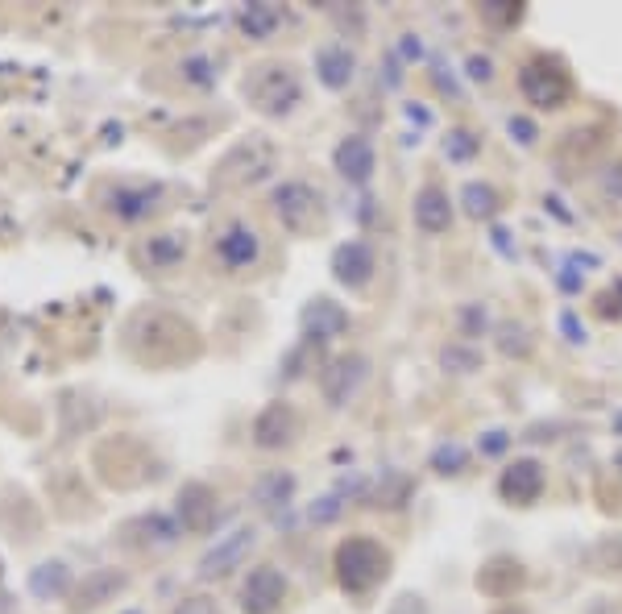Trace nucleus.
<instances>
[{"mask_svg": "<svg viewBox=\"0 0 622 614\" xmlns=\"http://www.w3.org/2000/svg\"><path fill=\"white\" fill-rule=\"evenodd\" d=\"M469 75H473V79H482V83H486V79L494 75V71H490V59H477V54H473V59H469Z\"/></svg>", "mask_w": 622, "mask_h": 614, "instance_id": "f704fd0d", "label": "nucleus"}, {"mask_svg": "<svg viewBox=\"0 0 622 614\" xmlns=\"http://www.w3.org/2000/svg\"><path fill=\"white\" fill-rule=\"evenodd\" d=\"M593 561H598L606 573H622V532L618 536H602L598 548H593Z\"/></svg>", "mask_w": 622, "mask_h": 614, "instance_id": "bb28decb", "label": "nucleus"}, {"mask_svg": "<svg viewBox=\"0 0 622 614\" xmlns=\"http://www.w3.org/2000/svg\"><path fill=\"white\" fill-rule=\"evenodd\" d=\"M374 270H378V262H374V249L365 245V241H349V245H341L332 254V274H336V283H345V287H365L374 278Z\"/></svg>", "mask_w": 622, "mask_h": 614, "instance_id": "f8f14e48", "label": "nucleus"}, {"mask_svg": "<svg viewBox=\"0 0 622 614\" xmlns=\"http://www.w3.org/2000/svg\"><path fill=\"white\" fill-rule=\"evenodd\" d=\"M527 585V569L515 561V556H494L477 569V590L486 598H515Z\"/></svg>", "mask_w": 622, "mask_h": 614, "instance_id": "9d476101", "label": "nucleus"}, {"mask_svg": "<svg viewBox=\"0 0 622 614\" xmlns=\"http://www.w3.org/2000/svg\"><path fill=\"white\" fill-rule=\"evenodd\" d=\"M216 258L229 266V270H249L253 262L262 258V237L253 225L245 220H229L220 233H216Z\"/></svg>", "mask_w": 622, "mask_h": 614, "instance_id": "0eeeda50", "label": "nucleus"}, {"mask_svg": "<svg viewBox=\"0 0 622 614\" xmlns=\"http://www.w3.org/2000/svg\"><path fill=\"white\" fill-rule=\"evenodd\" d=\"M519 88H523L527 104L548 108V113H552V108H564V100L573 96V79H569V71H564L556 59H531L519 71Z\"/></svg>", "mask_w": 622, "mask_h": 614, "instance_id": "7ed1b4c3", "label": "nucleus"}, {"mask_svg": "<svg viewBox=\"0 0 622 614\" xmlns=\"http://www.w3.org/2000/svg\"><path fill=\"white\" fill-rule=\"evenodd\" d=\"M440 361H444V366H448V370H457V374H473V370H477V361H482V357H477L473 349H461V345H448V349L440 353Z\"/></svg>", "mask_w": 622, "mask_h": 614, "instance_id": "c756f323", "label": "nucleus"}, {"mask_svg": "<svg viewBox=\"0 0 622 614\" xmlns=\"http://www.w3.org/2000/svg\"><path fill=\"white\" fill-rule=\"evenodd\" d=\"M183 79L195 83V88H212V83H216V63H212V59H200V54H195V59L183 63Z\"/></svg>", "mask_w": 622, "mask_h": 614, "instance_id": "c85d7f7f", "label": "nucleus"}, {"mask_svg": "<svg viewBox=\"0 0 622 614\" xmlns=\"http://www.w3.org/2000/svg\"><path fill=\"white\" fill-rule=\"evenodd\" d=\"M282 602H287V577H282L278 569L262 565V569H253L241 585V606L245 614H274Z\"/></svg>", "mask_w": 622, "mask_h": 614, "instance_id": "6e6552de", "label": "nucleus"}, {"mask_svg": "<svg viewBox=\"0 0 622 614\" xmlns=\"http://www.w3.org/2000/svg\"><path fill=\"white\" fill-rule=\"evenodd\" d=\"M175 614H220V610H216L208 598H187V602H183Z\"/></svg>", "mask_w": 622, "mask_h": 614, "instance_id": "473e14b6", "label": "nucleus"}, {"mask_svg": "<svg viewBox=\"0 0 622 614\" xmlns=\"http://www.w3.org/2000/svg\"><path fill=\"white\" fill-rule=\"evenodd\" d=\"M266 171H274V146L262 142V137H249V142H237L229 154L216 166V183L220 187H241V183H258Z\"/></svg>", "mask_w": 622, "mask_h": 614, "instance_id": "20e7f679", "label": "nucleus"}, {"mask_svg": "<svg viewBox=\"0 0 622 614\" xmlns=\"http://www.w3.org/2000/svg\"><path fill=\"white\" fill-rule=\"evenodd\" d=\"M511 133H519V142H523V146L535 142V125H531L527 117H511Z\"/></svg>", "mask_w": 622, "mask_h": 614, "instance_id": "72a5a7b5", "label": "nucleus"}, {"mask_svg": "<svg viewBox=\"0 0 622 614\" xmlns=\"http://www.w3.org/2000/svg\"><path fill=\"white\" fill-rule=\"evenodd\" d=\"M291 490H295V478H291V473H266V478L253 486V498H258L262 507H282V502L291 498Z\"/></svg>", "mask_w": 622, "mask_h": 614, "instance_id": "b1692460", "label": "nucleus"}, {"mask_svg": "<svg viewBox=\"0 0 622 614\" xmlns=\"http://www.w3.org/2000/svg\"><path fill=\"white\" fill-rule=\"evenodd\" d=\"M270 204H274L278 220L291 233H311L316 229V220H320V191L311 183H303V179H287L282 187H274Z\"/></svg>", "mask_w": 622, "mask_h": 614, "instance_id": "39448f33", "label": "nucleus"}, {"mask_svg": "<svg viewBox=\"0 0 622 614\" xmlns=\"http://www.w3.org/2000/svg\"><path fill=\"white\" fill-rule=\"evenodd\" d=\"M482 17H490V21H498V25H515L519 17H523V5H482Z\"/></svg>", "mask_w": 622, "mask_h": 614, "instance_id": "2f4dec72", "label": "nucleus"}, {"mask_svg": "<svg viewBox=\"0 0 622 614\" xmlns=\"http://www.w3.org/2000/svg\"><path fill=\"white\" fill-rule=\"evenodd\" d=\"M506 449V432H490V440H486V453H502Z\"/></svg>", "mask_w": 622, "mask_h": 614, "instance_id": "c9c22d12", "label": "nucleus"}, {"mask_svg": "<svg viewBox=\"0 0 622 614\" xmlns=\"http://www.w3.org/2000/svg\"><path fill=\"white\" fill-rule=\"evenodd\" d=\"M253 548V527H237L233 536H224L204 561H200V577H224L229 569L241 565V556Z\"/></svg>", "mask_w": 622, "mask_h": 614, "instance_id": "4468645a", "label": "nucleus"}, {"mask_svg": "<svg viewBox=\"0 0 622 614\" xmlns=\"http://www.w3.org/2000/svg\"><path fill=\"white\" fill-rule=\"evenodd\" d=\"M179 519L187 532H208L216 519V494L204 482H191L179 490Z\"/></svg>", "mask_w": 622, "mask_h": 614, "instance_id": "dca6fc26", "label": "nucleus"}, {"mask_svg": "<svg viewBox=\"0 0 622 614\" xmlns=\"http://www.w3.org/2000/svg\"><path fill=\"white\" fill-rule=\"evenodd\" d=\"M162 204V187L158 183H117L104 195V208L121 220H141Z\"/></svg>", "mask_w": 622, "mask_h": 614, "instance_id": "1a4fd4ad", "label": "nucleus"}, {"mask_svg": "<svg viewBox=\"0 0 622 614\" xmlns=\"http://www.w3.org/2000/svg\"><path fill=\"white\" fill-rule=\"evenodd\" d=\"M183 254H187V241L179 233H162V237H154L146 245V258L154 266H175V262H183Z\"/></svg>", "mask_w": 622, "mask_h": 614, "instance_id": "393cba45", "label": "nucleus"}, {"mask_svg": "<svg viewBox=\"0 0 622 614\" xmlns=\"http://www.w3.org/2000/svg\"><path fill=\"white\" fill-rule=\"evenodd\" d=\"M461 465H465V449H461V444H444V449H436V457H432V469L436 473H461Z\"/></svg>", "mask_w": 622, "mask_h": 614, "instance_id": "7c9ffc66", "label": "nucleus"}, {"mask_svg": "<svg viewBox=\"0 0 622 614\" xmlns=\"http://www.w3.org/2000/svg\"><path fill=\"white\" fill-rule=\"evenodd\" d=\"M0 590H5V573H0Z\"/></svg>", "mask_w": 622, "mask_h": 614, "instance_id": "58836bf2", "label": "nucleus"}, {"mask_svg": "<svg viewBox=\"0 0 622 614\" xmlns=\"http://www.w3.org/2000/svg\"><path fill=\"white\" fill-rule=\"evenodd\" d=\"M544 494V465L540 461H515L502 473V498L515 502V507H531L535 498Z\"/></svg>", "mask_w": 622, "mask_h": 614, "instance_id": "ddd939ff", "label": "nucleus"}, {"mask_svg": "<svg viewBox=\"0 0 622 614\" xmlns=\"http://www.w3.org/2000/svg\"><path fill=\"white\" fill-rule=\"evenodd\" d=\"M30 590L38 594V598H63L67 590H71V573H67V565H38L34 573H30Z\"/></svg>", "mask_w": 622, "mask_h": 614, "instance_id": "412c9836", "label": "nucleus"}, {"mask_svg": "<svg viewBox=\"0 0 622 614\" xmlns=\"http://www.w3.org/2000/svg\"><path fill=\"white\" fill-rule=\"evenodd\" d=\"M121 590H125V573L100 569V573H92L88 581L79 585V602H75V606H100V602H108L112 594H121Z\"/></svg>", "mask_w": 622, "mask_h": 614, "instance_id": "aec40b11", "label": "nucleus"}, {"mask_svg": "<svg viewBox=\"0 0 622 614\" xmlns=\"http://www.w3.org/2000/svg\"><path fill=\"white\" fill-rule=\"evenodd\" d=\"M614 469H618V473H622V449H618V453H614Z\"/></svg>", "mask_w": 622, "mask_h": 614, "instance_id": "4c0bfd02", "label": "nucleus"}, {"mask_svg": "<svg viewBox=\"0 0 622 614\" xmlns=\"http://www.w3.org/2000/svg\"><path fill=\"white\" fill-rule=\"evenodd\" d=\"M278 25H282V9H278V5H249V9L241 13V30H245L249 38H270Z\"/></svg>", "mask_w": 622, "mask_h": 614, "instance_id": "4be33fe9", "label": "nucleus"}, {"mask_svg": "<svg viewBox=\"0 0 622 614\" xmlns=\"http://www.w3.org/2000/svg\"><path fill=\"white\" fill-rule=\"evenodd\" d=\"M336 171H341L349 183H370L374 175V146L365 142V137H345L341 146H336Z\"/></svg>", "mask_w": 622, "mask_h": 614, "instance_id": "f3484780", "label": "nucleus"}, {"mask_svg": "<svg viewBox=\"0 0 622 614\" xmlns=\"http://www.w3.org/2000/svg\"><path fill=\"white\" fill-rule=\"evenodd\" d=\"M245 100L266 117H287L303 100V83L291 63H258L245 75Z\"/></svg>", "mask_w": 622, "mask_h": 614, "instance_id": "f257e3e1", "label": "nucleus"}, {"mask_svg": "<svg viewBox=\"0 0 622 614\" xmlns=\"http://www.w3.org/2000/svg\"><path fill=\"white\" fill-rule=\"evenodd\" d=\"M461 200H465V212H469L473 220H490V216L498 212V191H494L490 183H465Z\"/></svg>", "mask_w": 622, "mask_h": 614, "instance_id": "5701e85b", "label": "nucleus"}, {"mask_svg": "<svg viewBox=\"0 0 622 614\" xmlns=\"http://www.w3.org/2000/svg\"><path fill=\"white\" fill-rule=\"evenodd\" d=\"M353 54H349V46H324L320 54H316V71H320V79L328 83L332 92H341V88H349L353 83Z\"/></svg>", "mask_w": 622, "mask_h": 614, "instance_id": "6ab92c4d", "label": "nucleus"}, {"mask_svg": "<svg viewBox=\"0 0 622 614\" xmlns=\"http://www.w3.org/2000/svg\"><path fill=\"white\" fill-rule=\"evenodd\" d=\"M498 345H502L506 357H527V353H531V337H527V328H523V324H502Z\"/></svg>", "mask_w": 622, "mask_h": 614, "instance_id": "cd10ccee", "label": "nucleus"}, {"mask_svg": "<svg viewBox=\"0 0 622 614\" xmlns=\"http://www.w3.org/2000/svg\"><path fill=\"white\" fill-rule=\"evenodd\" d=\"M295 436H299V415L287 403H270L258 420H253V440H258V449H282V444H291Z\"/></svg>", "mask_w": 622, "mask_h": 614, "instance_id": "9b49d317", "label": "nucleus"}, {"mask_svg": "<svg viewBox=\"0 0 622 614\" xmlns=\"http://www.w3.org/2000/svg\"><path fill=\"white\" fill-rule=\"evenodd\" d=\"M415 225L423 233H444L452 225V204H448V191L440 187H423L415 195Z\"/></svg>", "mask_w": 622, "mask_h": 614, "instance_id": "a211bd4d", "label": "nucleus"}, {"mask_svg": "<svg viewBox=\"0 0 622 614\" xmlns=\"http://www.w3.org/2000/svg\"><path fill=\"white\" fill-rule=\"evenodd\" d=\"M477 150H482V142H477L469 129H452V133L444 137V154H448L452 162H469Z\"/></svg>", "mask_w": 622, "mask_h": 614, "instance_id": "a878e982", "label": "nucleus"}, {"mask_svg": "<svg viewBox=\"0 0 622 614\" xmlns=\"http://www.w3.org/2000/svg\"><path fill=\"white\" fill-rule=\"evenodd\" d=\"M564 328H569V332H573V341H581V337H585V332L577 328V320H573V316H564Z\"/></svg>", "mask_w": 622, "mask_h": 614, "instance_id": "e433bc0d", "label": "nucleus"}, {"mask_svg": "<svg viewBox=\"0 0 622 614\" xmlns=\"http://www.w3.org/2000/svg\"><path fill=\"white\" fill-rule=\"evenodd\" d=\"M365 374H370V357H361V353H345V357H332L324 374H320V390H324V399L332 407H345L353 395H357V386L365 382Z\"/></svg>", "mask_w": 622, "mask_h": 614, "instance_id": "423d86ee", "label": "nucleus"}, {"mask_svg": "<svg viewBox=\"0 0 622 614\" xmlns=\"http://www.w3.org/2000/svg\"><path fill=\"white\" fill-rule=\"evenodd\" d=\"M390 573V552L370 536H349L336 548V577L349 594H370Z\"/></svg>", "mask_w": 622, "mask_h": 614, "instance_id": "f03ea898", "label": "nucleus"}, {"mask_svg": "<svg viewBox=\"0 0 622 614\" xmlns=\"http://www.w3.org/2000/svg\"><path fill=\"white\" fill-rule=\"evenodd\" d=\"M303 328H307V337L311 341H332V337H345L349 332V312L341 303H332V299H316L303 312Z\"/></svg>", "mask_w": 622, "mask_h": 614, "instance_id": "2eb2a0df", "label": "nucleus"}]
</instances>
